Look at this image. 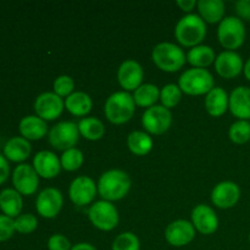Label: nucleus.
I'll return each instance as SVG.
<instances>
[{
	"mask_svg": "<svg viewBox=\"0 0 250 250\" xmlns=\"http://www.w3.org/2000/svg\"><path fill=\"white\" fill-rule=\"evenodd\" d=\"M88 217L93 226L100 231H111L119 224V211L116 207L106 200L95 202L88 210Z\"/></svg>",
	"mask_w": 250,
	"mask_h": 250,
	"instance_id": "nucleus-7",
	"label": "nucleus"
},
{
	"mask_svg": "<svg viewBox=\"0 0 250 250\" xmlns=\"http://www.w3.org/2000/svg\"><path fill=\"white\" fill-rule=\"evenodd\" d=\"M136 109L133 97L126 90L115 92L105 102L104 112L111 124L122 125L132 119Z\"/></svg>",
	"mask_w": 250,
	"mask_h": 250,
	"instance_id": "nucleus-2",
	"label": "nucleus"
},
{
	"mask_svg": "<svg viewBox=\"0 0 250 250\" xmlns=\"http://www.w3.org/2000/svg\"><path fill=\"white\" fill-rule=\"evenodd\" d=\"M205 36H207V24L199 15H186L176 24L175 37L185 46L194 48L199 45Z\"/></svg>",
	"mask_w": 250,
	"mask_h": 250,
	"instance_id": "nucleus-3",
	"label": "nucleus"
},
{
	"mask_svg": "<svg viewBox=\"0 0 250 250\" xmlns=\"http://www.w3.org/2000/svg\"><path fill=\"white\" fill-rule=\"evenodd\" d=\"M83 161H84L83 153L77 148H72L63 151L60 159L61 167L66 171H70V172L78 170L82 166Z\"/></svg>",
	"mask_w": 250,
	"mask_h": 250,
	"instance_id": "nucleus-32",
	"label": "nucleus"
},
{
	"mask_svg": "<svg viewBox=\"0 0 250 250\" xmlns=\"http://www.w3.org/2000/svg\"><path fill=\"white\" fill-rule=\"evenodd\" d=\"M229 137L233 143L246 144L250 141V122L247 120H238L231 125Z\"/></svg>",
	"mask_w": 250,
	"mask_h": 250,
	"instance_id": "nucleus-31",
	"label": "nucleus"
},
{
	"mask_svg": "<svg viewBox=\"0 0 250 250\" xmlns=\"http://www.w3.org/2000/svg\"><path fill=\"white\" fill-rule=\"evenodd\" d=\"M243 72H244V76H246L247 80L250 81V58L247 60V62L244 63Z\"/></svg>",
	"mask_w": 250,
	"mask_h": 250,
	"instance_id": "nucleus-43",
	"label": "nucleus"
},
{
	"mask_svg": "<svg viewBox=\"0 0 250 250\" xmlns=\"http://www.w3.org/2000/svg\"><path fill=\"white\" fill-rule=\"evenodd\" d=\"M32 146L23 137H12L4 146V156L12 163H22L31 155Z\"/></svg>",
	"mask_w": 250,
	"mask_h": 250,
	"instance_id": "nucleus-22",
	"label": "nucleus"
},
{
	"mask_svg": "<svg viewBox=\"0 0 250 250\" xmlns=\"http://www.w3.org/2000/svg\"><path fill=\"white\" fill-rule=\"evenodd\" d=\"M131 188V178L122 170H109L98 181V193L103 200L116 202L126 197Z\"/></svg>",
	"mask_w": 250,
	"mask_h": 250,
	"instance_id": "nucleus-1",
	"label": "nucleus"
},
{
	"mask_svg": "<svg viewBox=\"0 0 250 250\" xmlns=\"http://www.w3.org/2000/svg\"><path fill=\"white\" fill-rule=\"evenodd\" d=\"M195 237V229L187 220H177L171 222L165 231V239L172 247H185Z\"/></svg>",
	"mask_w": 250,
	"mask_h": 250,
	"instance_id": "nucleus-14",
	"label": "nucleus"
},
{
	"mask_svg": "<svg viewBox=\"0 0 250 250\" xmlns=\"http://www.w3.org/2000/svg\"><path fill=\"white\" fill-rule=\"evenodd\" d=\"M229 97L226 90L220 87H214L205 97V109L208 114L214 117H220L229 109Z\"/></svg>",
	"mask_w": 250,
	"mask_h": 250,
	"instance_id": "nucleus-23",
	"label": "nucleus"
},
{
	"mask_svg": "<svg viewBox=\"0 0 250 250\" xmlns=\"http://www.w3.org/2000/svg\"><path fill=\"white\" fill-rule=\"evenodd\" d=\"M241 189L232 181H224L214 187L211 192V202L220 209H229L238 203Z\"/></svg>",
	"mask_w": 250,
	"mask_h": 250,
	"instance_id": "nucleus-15",
	"label": "nucleus"
},
{
	"mask_svg": "<svg viewBox=\"0 0 250 250\" xmlns=\"http://www.w3.org/2000/svg\"><path fill=\"white\" fill-rule=\"evenodd\" d=\"M144 71L141 63L134 60H126L120 65L117 80L125 90H136L142 85Z\"/></svg>",
	"mask_w": 250,
	"mask_h": 250,
	"instance_id": "nucleus-16",
	"label": "nucleus"
},
{
	"mask_svg": "<svg viewBox=\"0 0 250 250\" xmlns=\"http://www.w3.org/2000/svg\"><path fill=\"white\" fill-rule=\"evenodd\" d=\"M187 60L190 65L197 68H205L215 62V51L209 45H197L190 49L187 54Z\"/></svg>",
	"mask_w": 250,
	"mask_h": 250,
	"instance_id": "nucleus-27",
	"label": "nucleus"
},
{
	"mask_svg": "<svg viewBox=\"0 0 250 250\" xmlns=\"http://www.w3.org/2000/svg\"><path fill=\"white\" fill-rule=\"evenodd\" d=\"M19 131L21 137L27 141H38L48 133V126L46 122L37 115H28L20 121Z\"/></svg>",
	"mask_w": 250,
	"mask_h": 250,
	"instance_id": "nucleus-21",
	"label": "nucleus"
},
{
	"mask_svg": "<svg viewBox=\"0 0 250 250\" xmlns=\"http://www.w3.org/2000/svg\"><path fill=\"white\" fill-rule=\"evenodd\" d=\"M127 146L132 153L143 156L150 153L153 149V139L146 132L134 131L127 137Z\"/></svg>",
	"mask_w": 250,
	"mask_h": 250,
	"instance_id": "nucleus-29",
	"label": "nucleus"
},
{
	"mask_svg": "<svg viewBox=\"0 0 250 250\" xmlns=\"http://www.w3.org/2000/svg\"><path fill=\"white\" fill-rule=\"evenodd\" d=\"M22 195L15 188H5L0 192V210L2 215L16 219L22 211Z\"/></svg>",
	"mask_w": 250,
	"mask_h": 250,
	"instance_id": "nucleus-24",
	"label": "nucleus"
},
{
	"mask_svg": "<svg viewBox=\"0 0 250 250\" xmlns=\"http://www.w3.org/2000/svg\"><path fill=\"white\" fill-rule=\"evenodd\" d=\"M151 59L161 71L176 72L183 67L186 60H187V56L178 45L164 42V43H159L158 45L154 46Z\"/></svg>",
	"mask_w": 250,
	"mask_h": 250,
	"instance_id": "nucleus-4",
	"label": "nucleus"
},
{
	"mask_svg": "<svg viewBox=\"0 0 250 250\" xmlns=\"http://www.w3.org/2000/svg\"><path fill=\"white\" fill-rule=\"evenodd\" d=\"M182 99V90L177 84H166L160 90V100L163 103V106L170 110L171 107H175Z\"/></svg>",
	"mask_w": 250,
	"mask_h": 250,
	"instance_id": "nucleus-33",
	"label": "nucleus"
},
{
	"mask_svg": "<svg viewBox=\"0 0 250 250\" xmlns=\"http://www.w3.org/2000/svg\"><path fill=\"white\" fill-rule=\"evenodd\" d=\"M65 107L62 98L59 97L54 92L42 93L37 97L34 102V111L37 116L43 119L44 121H53L58 119Z\"/></svg>",
	"mask_w": 250,
	"mask_h": 250,
	"instance_id": "nucleus-10",
	"label": "nucleus"
},
{
	"mask_svg": "<svg viewBox=\"0 0 250 250\" xmlns=\"http://www.w3.org/2000/svg\"><path fill=\"white\" fill-rule=\"evenodd\" d=\"M33 168L38 176L51 180L60 173L61 163L58 156L49 150H42L36 154L33 159Z\"/></svg>",
	"mask_w": 250,
	"mask_h": 250,
	"instance_id": "nucleus-19",
	"label": "nucleus"
},
{
	"mask_svg": "<svg viewBox=\"0 0 250 250\" xmlns=\"http://www.w3.org/2000/svg\"><path fill=\"white\" fill-rule=\"evenodd\" d=\"M98 186L88 176H81L71 182L68 188V197L77 207H85L94 200Z\"/></svg>",
	"mask_w": 250,
	"mask_h": 250,
	"instance_id": "nucleus-11",
	"label": "nucleus"
},
{
	"mask_svg": "<svg viewBox=\"0 0 250 250\" xmlns=\"http://www.w3.org/2000/svg\"><path fill=\"white\" fill-rule=\"evenodd\" d=\"M49 143L58 150L66 151L75 148L80 139L78 125L71 121H62L53 126L49 131Z\"/></svg>",
	"mask_w": 250,
	"mask_h": 250,
	"instance_id": "nucleus-8",
	"label": "nucleus"
},
{
	"mask_svg": "<svg viewBox=\"0 0 250 250\" xmlns=\"http://www.w3.org/2000/svg\"><path fill=\"white\" fill-rule=\"evenodd\" d=\"M12 185L21 195H32L39 186V176L33 166L21 164L12 172Z\"/></svg>",
	"mask_w": 250,
	"mask_h": 250,
	"instance_id": "nucleus-12",
	"label": "nucleus"
},
{
	"mask_svg": "<svg viewBox=\"0 0 250 250\" xmlns=\"http://www.w3.org/2000/svg\"><path fill=\"white\" fill-rule=\"evenodd\" d=\"M93 102L84 92H75L65 100V107L75 116H85L92 110Z\"/></svg>",
	"mask_w": 250,
	"mask_h": 250,
	"instance_id": "nucleus-26",
	"label": "nucleus"
},
{
	"mask_svg": "<svg viewBox=\"0 0 250 250\" xmlns=\"http://www.w3.org/2000/svg\"><path fill=\"white\" fill-rule=\"evenodd\" d=\"M63 204V198L56 188H45L39 193L36 202V209L44 219H54L58 216Z\"/></svg>",
	"mask_w": 250,
	"mask_h": 250,
	"instance_id": "nucleus-13",
	"label": "nucleus"
},
{
	"mask_svg": "<svg viewBox=\"0 0 250 250\" xmlns=\"http://www.w3.org/2000/svg\"><path fill=\"white\" fill-rule=\"evenodd\" d=\"M200 17L209 23L221 22L225 15V2L222 0H200L197 4Z\"/></svg>",
	"mask_w": 250,
	"mask_h": 250,
	"instance_id": "nucleus-25",
	"label": "nucleus"
},
{
	"mask_svg": "<svg viewBox=\"0 0 250 250\" xmlns=\"http://www.w3.org/2000/svg\"><path fill=\"white\" fill-rule=\"evenodd\" d=\"M15 232V220L6 215H0V242L9 241Z\"/></svg>",
	"mask_w": 250,
	"mask_h": 250,
	"instance_id": "nucleus-37",
	"label": "nucleus"
},
{
	"mask_svg": "<svg viewBox=\"0 0 250 250\" xmlns=\"http://www.w3.org/2000/svg\"><path fill=\"white\" fill-rule=\"evenodd\" d=\"M243 67L242 56L236 51H222L215 60V70L221 77L226 80L237 77L243 71Z\"/></svg>",
	"mask_w": 250,
	"mask_h": 250,
	"instance_id": "nucleus-18",
	"label": "nucleus"
},
{
	"mask_svg": "<svg viewBox=\"0 0 250 250\" xmlns=\"http://www.w3.org/2000/svg\"><path fill=\"white\" fill-rule=\"evenodd\" d=\"M192 224L202 234H212L219 227V219L212 208L199 204L192 211Z\"/></svg>",
	"mask_w": 250,
	"mask_h": 250,
	"instance_id": "nucleus-17",
	"label": "nucleus"
},
{
	"mask_svg": "<svg viewBox=\"0 0 250 250\" xmlns=\"http://www.w3.org/2000/svg\"><path fill=\"white\" fill-rule=\"evenodd\" d=\"M48 249L49 250H71L70 241L67 239V237H65L63 234H53L50 238L48 239Z\"/></svg>",
	"mask_w": 250,
	"mask_h": 250,
	"instance_id": "nucleus-38",
	"label": "nucleus"
},
{
	"mask_svg": "<svg viewBox=\"0 0 250 250\" xmlns=\"http://www.w3.org/2000/svg\"><path fill=\"white\" fill-rule=\"evenodd\" d=\"M229 111L238 120H250V88L237 87L232 90L229 103Z\"/></svg>",
	"mask_w": 250,
	"mask_h": 250,
	"instance_id": "nucleus-20",
	"label": "nucleus"
},
{
	"mask_svg": "<svg viewBox=\"0 0 250 250\" xmlns=\"http://www.w3.org/2000/svg\"><path fill=\"white\" fill-rule=\"evenodd\" d=\"M15 220V229L21 234H29L38 227V220L32 214H22Z\"/></svg>",
	"mask_w": 250,
	"mask_h": 250,
	"instance_id": "nucleus-35",
	"label": "nucleus"
},
{
	"mask_svg": "<svg viewBox=\"0 0 250 250\" xmlns=\"http://www.w3.org/2000/svg\"><path fill=\"white\" fill-rule=\"evenodd\" d=\"M249 243H250V234H249Z\"/></svg>",
	"mask_w": 250,
	"mask_h": 250,
	"instance_id": "nucleus-44",
	"label": "nucleus"
},
{
	"mask_svg": "<svg viewBox=\"0 0 250 250\" xmlns=\"http://www.w3.org/2000/svg\"><path fill=\"white\" fill-rule=\"evenodd\" d=\"M111 250H141V243L134 233L124 232L115 238Z\"/></svg>",
	"mask_w": 250,
	"mask_h": 250,
	"instance_id": "nucleus-34",
	"label": "nucleus"
},
{
	"mask_svg": "<svg viewBox=\"0 0 250 250\" xmlns=\"http://www.w3.org/2000/svg\"><path fill=\"white\" fill-rule=\"evenodd\" d=\"M198 2L195 1V0H178L177 1V5L181 7V10H183V11H192L193 7L197 5Z\"/></svg>",
	"mask_w": 250,
	"mask_h": 250,
	"instance_id": "nucleus-41",
	"label": "nucleus"
},
{
	"mask_svg": "<svg viewBox=\"0 0 250 250\" xmlns=\"http://www.w3.org/2000/svg\"><path fill=\"white\" fill-rule=\"evenodd\" d=\"M78 131L88 141H99L105 133V127L100 120L95 117H85L78 122Z\"/></svg>",
	"mask_w": 250,
	"mask_h": 250,
	"instance_id": "nucleus-30",
	"label": "nucleus"
},
{
	"mask_svg": "<svg viewBox=\"0 0 250 250\" xmlns=\"http://www.w3.org/2000/svg\"><path fill=\"white\" fill-rule=\"evenodd\" d=\"M10 175V165L9 160L4 156V154H0V186L7 180Z\"/></svg>",
	"mask_w": 250,
	"mask_h": 250,
	"instance_id": "nucleus-40",
	"label": "nucleus"
},
{
	"mask_svg": "<svg viewBox=\"0 0 250 250\" xmlns=\"http://www.w3.org/2000/svg\"><path fill=\"white\" fill-rule=\"evenodd\" d=\"M214 77L207 68H189L181 75L178 87L188 95L208 94L214 88Z\"/></svg>",
	"mask_w": 250,
	"mask_h": 250,
	"instance_id": "nucleus-5",
	"label": "nucleus"
},
{
	"mask_svg": "<svg viewBox=\"0 0 250 250\" xmlns=\"http://www.w3.org/2000/svg\"><path fill=\"white\" fill-rule=\"evenodd\" d=\"M71 250H97V248L89 243H78L76 246H73Z\"/></svg>",
	"mask_w": 250,
	"mask_h": 250,
	"instance_id": "nucleus-42",
	"label": "nucleus"
},
{
	"mask_svg": "<svg viewBox=\"0 0 250 250\" xmlns=\"http://www.w3.org/2000/svg\"><path fill=\"white\" fill-rule=\"evenodd\" d=\"M172 124V114L163 105H154L146 110L142 116V125L151 134H163Z\"/></svg>",
	"mask_w": 250,
	"mask_h": 250,
	"instance_id": "nucleus-9",
	"label": "nucleus"
},
{
	"mask_svg": "<svg viewBox=\"0 0 250 250\" xmlns=\"http://www.w3.org/2000/svg\"><path fill=\"white\" fill-rule=\"evenodd\" d=\"M160 99V90L155 84L146 83L137 88L133 93V100L136 105L141 107H151Z\"/></svg>",
	"mask_w": 250,
	"mask_h": 250,
	"instance_id": "nucleus-28",
	"label": "nucleus"
},
{
	"mask_svg": "<svg viewBox=\"0 0 250 250\" xmlns=\"http://www.w3.org/2000/svg\"><path fill=\"white\" fill-rule=\"evenodd\" d=\"M234 7L239 19L250 21V0H238L234 4Z\"/></svg>",
	"mask_w": 250,
	"mask_h": 250,
	"instance_id": "nucleus-39",
	"label": "nucleus"
},
{
	"mask_svg": "<svg viewBox=\"0 0 250 250\" xmlns=\"http://www.w3.org/2000/svg\"><path fill=\"white\" fill-rule=\"evenodd\" d=\"M220 44L227 50L234 51L241 48L246 41V26L239 17H225L217 28Z\"/></svg>",
	"mask_w": 250,
	"mask_h": 250,
	"instance_id": "nucleus-6",
	"label": "nucleus"
},
{
	"mask_svg": "<svg viewBox=\"0 0 250 250\" xmlns=\"http://www.w3.org/2000/svg\"><path fill=\"white\" fill-rule=\"evenodd\" d=\"M54 93L58 94L60 98H67L73 93V88H75V82L72 78L67 75H61L54 81Z\"/></svg>",
	"mask_w": 250,
	"mask_h": 250,
	"instance_id": "nucleus-36",
	"label": "nucleus"
}]
</instances>
